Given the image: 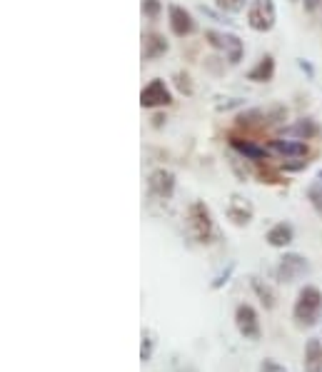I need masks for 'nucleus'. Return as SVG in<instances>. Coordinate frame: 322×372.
Returning <instances> with one entry per match:
<instances>
[{"label":"nucleus","instance_id":"obj_1","mask_svg":"<svg viewBox=\"0 0 322 372\" xmlns=\"http://www.w3.org/2000/svg\"><path fill=\"white\" fill-rule=\"evenodd\" d=\"M322 315V292L315 285H305L298 292V300H295V307H292V317L300 328H315L320 323Z\"/></svg>","mask_w":322,"mask_h":372},{"label":"nucleus","instance_id":"obj_2","mask_svg":"<svg viewBox=\"0 0 322 372\" xmlns=\"http://www.w3.org/2000/svg\"><path fill=\"white\" fill-rule=\"evenodd\" d=\"M187 230H190L192 240L200 245H210L215 240V220H212L210 208L203 200H195L187 208Z\"/></svg>","mask_w":322,"mask_h":372},{"label":"nucleus","instance_id":"obj_3","mask_svg":"<svg viewBox=\"0 0 322 372\" xmlns=\"http://www.w3.org/2000/svg\"><path fill=\"white\" fill-rule=\"evenodd\" d=\"M287 120V108L282 105H270V108H255V110H245L237 115V125L245 130H262V128H273Z\"/></svg>","mask_w":322,"mask_h":372},{"label":"nucleus","instance_id":"obj_4","mask_svg":"<svg viewBox=\"0 0 322 372\" xmlns=\"http://www.w3.org/2000/svg\"><path fill=\"white\" fill-rule=\"evenodd\" d=\"M278 23V8L275 0H250L248 25L255 33H270Z\"/></svg>","mask_w":322,"mask_h":372},{"label":"nucleus","instance_id":"obj_5","mask_svg":"<svg viewBox=\"0 0 322 372\" xmlns=\"http://www.w3.org/2000/svg\"><path fill=\"white\" fill-rule=\"evenodd\" d=\"M205 40L212 45V48L223 50L225 58H228L230 65H237L245 56V45L237 35L232 33H220V31H205Z\"/></svg>","mask_w":322,"mask_h":372},{"label":"nucleus","instance_id":"obj_6","mask_svg":"<svg viewBox=\"0 0 322 372\" xmlns=\"http://www.w3.org/2000/svg\"><path fill=\"white\" fill-rule=\"evenodd\" d=\"M310 270V262L305 260L303 255L298 253H285L282 257H280L278 262V280L280 282H285V285H290V282H295V280H300L305 273Z\"/></svg>","mask_w":322,"mask_h":372},{"label":"nucleus","instance_id":"obj_7","mask_svg":"<svg viewBox=\"0 0 322 372\" xmlns=\"http://www.w3.org/2000/svg\"><path fill=\"white\" fill-rule=\"evenodd\" d=\"M235 328L245 340H260L262 337V328H260V320H257V312H255V307L248 303H242L235 307Z\"/></svg>","mask_w":322,"mask_h":372},{"label":"nucleus","instance_id":"obj_8","mask_svg":"<svg viewBox=\"0 0 322 372\" xmlns=\"http://www.w3.org/2000/svg\"><path fill=\"white\" fill-rule=\"evenodd\" d=\"M225 215L232 225L237 228H245V225L253 223V215H255V208L248 198H242V195H230L228 200V208H225Z\"/></svg>","mask_w":322,"mask_h":372},{"label":"nucleus","instance_id":"obj_9","mask_svg":"<svg viewBox=\"0 0 322 372\" xmlns=\"http://www.w3.org/2000/svg\"><path fill=\"white\" fill-rule=\"evenodd\" d=\"M173 103V93L165 85V81H150L140 93V105L143 108H167Z\"/></svg>","mask_w":322,"mask_h":372},{"label":"nucleus","instance_id":"obj_10","mask_svg":"<svg viewBox=\"0 0 322 372\" xmlns=\"http://www.w3.org/2000/svg\"><path fill=\"white\" fill-rule=\"evenodd\" d=\"M148 190L160 200H170L175 192V175L165 168H158L148 175Z\"/></svg>","mask_w":322,"mask_h":372},{"label":"nucleus","instance_id":"obj_11","mask_svg":"<svg viewBox=\"0 0 322 372\" xmlns=\"http://www.w3.org/2000/svg\"><path fill=\"white\" fill-rule=\"evenodd\" d=\"M167 23H170L173 35H178V37H187L195 33V20H192L190 10H185L183 6L167 8Z\"/></svg>","mask_w":322,"mask_h":372},{"label":"nucleus","instance_id":"obj_12","mask_svg":"<svg viewBox=\"0 0 322 372\" xmlns=\"http://www.w3.org/2000/svg\"><path fill=\"white\" fill-rule=\"evenodd\" d=\"M270 153L280 155L282 160H305L310 148L305 145V140H270Z\"/></svg>","mask_w":322,"mask_h":372},{"label":"nucleus","instance_id":"obj_13","mask_svg":"<svg viewBox=\"0 0 322 372\" xmlns=\"http://www.w3.org/2000/svg\"><path fill=\"white\" fill-rule=\"evenodd\" d=\"M230 145H232L245 160H253V162H262L270 155V148H262V145L253 143V140H242V137H235V135H230Z\"/></svg>","mask_w":322,"mask_h":372},{"label":"nucleus","instance_id":"obj_14","mask_svg":"<svg viewBox=\"0 0 322 372\" xmlns=\"http://www.w3.org/2000/svg\"><path fill=\"white\" fill-rule=\"evenodd\" d=\"M170 50L167 40L160 35V33H145L143 35V58L145 60H158Z\"/></svg>","mask_w":322,"mask_h":372},{"label":"nucleus","instance_id":"obj_15","mask_svg":"<svg viewBox=\"0 0 322 372\" xmlns=\"http://www.w3.org/2000/svg\"><path fill=\"white\" fill-rule=\"evenodd\" d=\"M265 240L270 248H287V245L295 240V230H292L290 223H278L267 230Z\"/></svg>","mask_w":322,"mask_h":372},{"label":"nucleus","instance_id":"obj_16","mask_svg":"<svg viewBox=\"0 0 322 372\" xmlns=\"http://www.w3.org/2000/svg\"><path fill=\"white\" fill-rule=\"evenodd\" d=\"M305 372H322V342L320 337H310L305 345Z\"/></svg>","mask_w":322,"mask_h":372},{"label":"nucleus","instance_id":"obj_17","mask_svg":"<svg viewBox=\"0 0 322 372\" xmlns=\"http://www.w3.org/2000/svg\"><path fill=\"white\" fill-rule=\"evenodd\" d=\"M273 78H275V58L273 56L260 58L257 65L248 73V81H253V83H270Z\"/></svg>","mask_w":322,"mask_h":372},{"label":"nucleus","instance_id":"obj_18","mask_svg":"<svg viewBox=\"0 0 322 372\" xmlns=\"http://www.w3.org/2000/svg\"><path fill=\"white\" fill-rule=\"evenodd\" d=\"M250 285H253L255 295L260 298V303L265 305V310H273L275 305H278V295H275L273 287L267 285L265 280H260V278H250Z\"/></svg>","mask_w":322,"mask_h":372},{"label":"nucleus","instance_id":"obj_19","mask_svg":"<svg viewBox=\"0 0 322 372\" xmlns=\"http://www.w3.org/2000/svg\"><path fill=\"white\" fill-rule=\"evenodd\" d=\"M285 135H292L295 140H310V137L317 135V125L312 123V120H298L295 125H290V128H285Z\"/></svg>","mask_w":322,"mask_h":372},{"label":"nucleus","instance_id":"obj_20","mask_svg":"<svg viewBox=\"0 0 322 372\" xmlns=\"http://www.w3.org/2000/svg\"><path fill=\"white\" fill-rule=\"evenodd\" d=\"M153 350H155V332H153V330H143V342H140V360L150 362V357H153Z\"/></svg>","mask_w":322,"mask_h":372},{"label":"nucleus","instance_id":"obj_21","mask_svg":"<svg viewBox=\"0 0 322 372\" xmlns=\"http://www.w3.org/2000/svg\"><path fill=\"white\" fill-rule=\"evenodd\" d=\"M307 200L315 208V212L322 217V180H315L310 187H307Z\"/></svg>","mask_w":322,"mask_h":372},{"label":"nucleus","instance_id":"obj_22","mask_svg":"<svg viewBox=\"0 0 322 372\" xmlns=\"http://www.w3.org/2000/svg\"><path fill=\"white\" fill-rule=\"evenodd\" d=\"M173 81H175V87H178L183 95H192V93H195V87H192V78L187 73H183V70H180V73H175Z\"/></svg>","mask_w":322,"mask_h":372},{"label":"nucleus","instance_id":"obj_23","mask_svg":"<svg viewBox=\"0 0 322 372\" xmlns=\"http://www.w3.org/2000/svg\"><path fill=\"white\" fill-rule=\"evenodd\" d=\"M215 3L225 12H242L245 6H250V0H215Z\"/></svg>","mask_w":322,"mask_h":372},{"label":"nucleus","instance_id":"obj_24","mask_svg":"<svg viewBox=\"0 0 322 372\" xmlns=\"http://www.w3.org/2000/svg\"><path fill=\"white\" fill-rule=\"evenodd\" d=\"M162 6H160V0H143V12L148 15V18L155 20L158 15H160Z\"/></svg>","mask_w":322,"mask_h":372},{"label":"nucleus","instance_id":"obj_25","mask_svg":"<svg viewBox=\"0 0 322 372\" xmlns=\"http://www.w3.org/2000/svg\"><path fill=\"white\" fill-rule=\"evenodd\" d=\"M257 372H287L285 365H280L278 360H273V357H267V360L260 362V370Z\"/></svg>","mask_w":322,"mask_h":372},{"label":"nucleus","instance_id":"obj_26","mask_svg":"<svg viewBox=\"0 0 322 372\" xmlns=\"http://www.w3.org/2000/svg\"><path fill=\"white\" fill-rule=\"evenodd\" d=\"M230 273H232V265L228 267V270H225L223 275H217L215 280H212V290H217V287H223L225 282H228V278H230Z\"/></svg>","mask_w":322,"mask_h":372},{"label":"nucleus","instance_id":"obj_27","mask_svg":"<svg viewBox=\"0 0 322 372\" xmlns=\"http://www.w3.org/2000/svg\"><path fill=\"white\" fill-rule=\"evenodd\" d=\"M303 3H305V10L307 12H315L317 8L322 6V0H303Z\"/></svg>","mask_w":322,"mask_h":372},{"label":"nucleus","instance_id":"obj_28","mask_svg":"<svg viewBox=\"0 0 322 372\" xmlns=\"http://www.w3.org/2000/svg\"><path fill=\"white\" fill-rule=\"evenodd\" d=\"M153 120H155V128H160L162 120H165V118H162V115H155V118H153Z\"/></svg>","mask_w":322,"mask_h":372},{"label":"nucleus","instance_id":"obj_29","mask_svg":"<svg viewBox=\"0 0 322 372\" xmlns=\"http://www.w3.org/2000/svg\"><path fill=\"white\" fill-rule=\"evenodd\" d=\"M317 180H322V170H320V175H317Z\"/></svg>","mask_w":322,"mask_h":372},{"label":"nucleus","instance_id":"obj_30","mask_svg":"<svg viewBox=\"0 0 322 372\" xmlns=\"http://www.w3.org/2000/svg\"><path fill=\"white\" fill-rule=\"evenodd\" d=\"M290 3H298V0H290Z\"/></svg>","mask_w":322,"mask_h":372}]
</instances>
